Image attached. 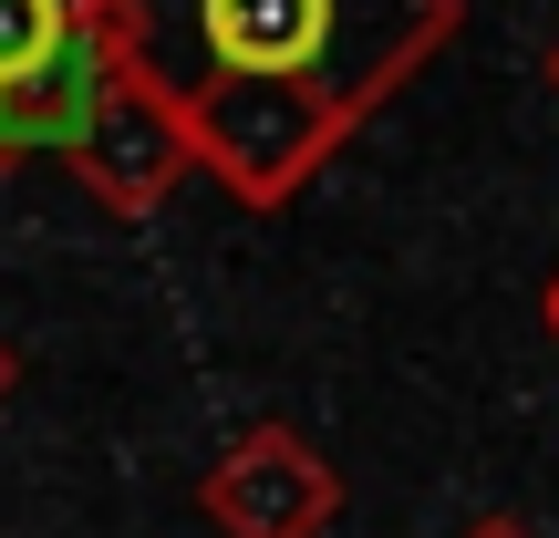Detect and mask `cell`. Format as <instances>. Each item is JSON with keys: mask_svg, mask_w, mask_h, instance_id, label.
I'll return each mask as SVG.
<instances>
[{"mask_svg": "<svg viewBox=\"0 0 559 538\" xmlns=\"http://www.w3.org/2000/svg\"><path fill=\"white\" fill-rule=\"evenodd\" d=\"M83 94H94V52L62 41L52 62H32L21 83H0V135H21V145L73 135V124H83Z\"/></svg>", "mask_w": 559, "mask_h": 538, "instance_id": "6da1fadb", "label": "cell"}, {"mask_svg": "<svg viewBox=\"0 0 559 538\" xmlns=\"http://www.w3.org/2000/svg\"><path fill=\"white\" fill-rule=\"evenodd\" d=\"M321 11L332 0H207V32L228 62H300L321 41Z\"/></svg>", "mask_w": 559, "mask_h": 538, "instance_id": "7a4b0ae2", "label": "cell"}, {"mask_svg": "<svg viewBox=\"0 0 559 538\" xmlns=\"http://www.w3.org/2000/svg\"><path fill=\"white\" fill-rule=\"evenodd\" d=\"M62 41H73L62 0H0V83H21L32 62H52Z\"/></svg>", "mask_w": 559, "mask_h": 538, "instance_id": "3957f363", "label": "cell"}]
</instances>
